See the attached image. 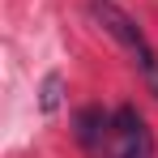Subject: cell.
<instances>
[{"label":"cell","instance_id":"6da1fadb","mask_svg":"<svg viewBox=\"0 0 158 158\" xmlns=\"http://www.w3.org/2000/svg\"><path fill=\"white\" fill-rule=\"evenodd\" d=\"M90 17H94V22H98V26L132 56V69L141 73L145 90L158 98V52L150 47V39L141 34V26L132 22V13H124L115 0H90Z\"/></svg>","mask_w":158,"mask_h":158},{"label":"cell","instance_id":"7a4b0ae2","mask_svg":"<svg viewBox=\"0 0 158 158\" xmlns=\"http://www.w3.org/2000/svg\"><path fill=\"white\" fill-rule=\"evenodd\" d=\"M111 158H154V132L132 103L111 111Z\"/></svg>","mask_w":158,"mask_h":158},{"label":"cell","instance_id":"3957f363","mask_svg":"<svg viewBox=\"0 0 158 158\" xmlns=\"http://www.w3.org/2000/svg\"><path fill=\"white\" fill-rule=\"evenodd\" d=\"M77 141L90 154H103V145L111 150V111H103V107H81L77 111Z\"/></svg>","mask_w":158,"mask_h":158},{"label":"cell","instance_id":"277c9868","mask_svg":"<svg viewBox=\"0 0 158 158\" xmlns=\"http://www.w3.org/2000/svg\"><path fill=\"white\" fill-rule=\"evenodd\" d=\"M60 98H64V77H60V73H47V77H43V90H39L43 115H56V111H60Z\"/></svg>","mask_w":158,"mask_h":158}]
</instances>
